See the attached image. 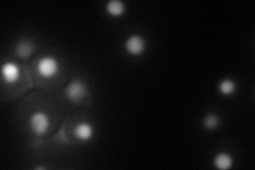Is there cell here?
I'll return each instance as SVG.
<instances>
[{"instance_id":"cell-1","label":"cell","mask_w":255,"mask_h":170,"mask_svg":"<svg viewBox=\"0 0 255 170\" xmlns=\"http://www.w3.org/2000/svg\"><path fill=\"white\" fill-rule=\"evenodd\" d=\"M37 72L44 78H51L59 70V62L51 55L43 56L37 62L36 65Z\"/></svg>"},{"instance_id":"cell-2","label":"cell","mask_w":255,"mask_h":170,"mask_svg":"<svg viewBox=\"0 0 255 170\" xmlns=\"http://www.w3.org/2000/svg\"><path fill=\"white\" fill-rule=\"evenodd\" d=\"M65 94L70 101L79 102L87 95L86 84L81 79H75L66 86Z\"/></svg>"},{"instance_id":"cell-3","label":"cell","mask_w":255,"mask_h":170,"mask_svg":"<svg viewBox=\"0 0 255 170\" xmlns=\"http://www.w3.org/2000/svg\"><path fill=\"white\" fill-rule=\"evenodd\" d=\"M30 127L37 135L45 134L49 128V117L44 112H36L30 118Z\"/></svg>"},{"instance_id":"cell-4","label":"cell","mask_w":255,"mask_h":170,"mask_svg":"<svg viewBox=\"0 0 255 170\" xmlns=\"http://www.w3.org/2000/svg\"><path fill=\"white\" fill-rule=\"evenodd\" d=\"M125 48L131 55H140L146 49V41L138 34H133L126 41Z\"/></svg>"},{"instance_id":"cell-5","label":"cell","mask_w":255,"mask_h":170,"mask_svg":"<svg viewBox=\"0 0 255 170\" xmlns=\"http://www.w3.org/2000/svg\"><path fill=\"white\" fill-rule=\"evenodd\" d=\"M1 76L5 82L13 84L18 81L20 77V68L14 62H5L1 67Z\"/></svg>"},{"instance_id":"cell-6","label":"cell","mask_w":255,"mask_h":170,"mask_svg":"<svg viewBox=\"0 0 255 170\" xmlns=\"http://www.w3.org/2000/svg\"><path fill=\"white\" fill-rule=\"evenodd\" d=\"M74 134L76 137L80 140H90L94 135V128L87 122H80L76 126L74 130Z\"/></svg>"},{"instance_id":"cell-7","label":"cell","mask_w":255,"mask_h":170,"mask_svg":"<svg viewBox=\"0 0 255 170\" xmlns=\"http://www.w3.org/2000/svg\"><path fill=\"white\" fill-rule=\"evenodd\" d=\"M214 165L221 170L230 169L233 165V158L228 153L219 152L214 157Z\"/></svg>"},{"instance_id":"cell-8","label":"cell","mask_w":255,"mask_h":170,"mask_svg":"<svg viewBox=\"0 0 255 170\" xmlns=\"http://www.w3.org/2000/svg\"><path fill=\"white\" fill-rule=\"evenodd\" d=\"M34 50V46L33 44L27 39H23V41H19L17 44H16L15 51L16 54L20 58H28Z\"/></svg>"},{"instance_id":"cell-9","label":"cell","mask_w":255,"mask_h":170,"mask_svg":"<svg viewBox=\"0 0 255 170\" xmlns=\"http://www.w3.org/2000/svg\"><path fill=\"white\" fill-rule=\"evenodd\" d=\"M105 9H107V12L111 16H120L124 14L126 5L123 1H120V0H110L107 3V8Z\"/></svg>"},{"instance_id":"cell-10","label":"cell","mask_w":255,"mask_h":170,"mask_svg":"<svg viewBox=\"0 0 255 170\" xmlns=\"http://www.w3.org/2000/svg\"><path fill=\"white\" fill-rule=\"evenodd\" d=\"M219 92L221 95L223 96H230L235 92L236 89V84L235 82L231 80V79H224V80L219 83Z\"/></svg>"},{"instance_id":"cell-11","label":"cell","mask_w":255,"mask_h":170,"mask_svg":"<svg viewBox=\"0 0 255 170\" xmlns=\"http://www.w3.org/2000/svg\"><path fill=\"white\" fill-rule=\"evenodd\" d=\"M220 120L217 115L213 114V113H208L203 118V127L207 130H215L219 126Z\"/></svg>"}]
</instances>
